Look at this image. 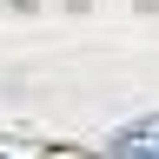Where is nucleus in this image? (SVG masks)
I'll use <instances>...</instances> for the list:
<instances>
[{
	"label": "nucleus",
	"mask_w": 159,
	"mask_h": 159,
	"mask_svg": "<svg viewBox=\"0 0 159 159\" xmlns=\"http://www.w3.org/2000/svg\"><path fill=\"white\" fill-rule=\"evenodd\" d=\"M119 159H159V119H146V126L119 133Z\"/></svg>",
	"instance_id": "obj_1"
}]
</instances>
